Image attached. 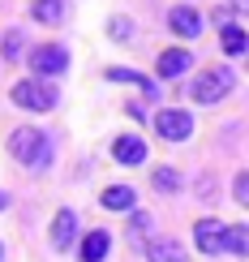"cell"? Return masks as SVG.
Masks as SVG:
<instances>
[{"label": "cell", "mask_w": 249, "mask_h": 262, "mask_svg": "<svg viewBox=\"0 0 249 262\" xmlns=\"http://www.w3.org/2000/svg\"><path fill=\"white\" fill-rule=\"evenodd\" d=\"M232 91V69L228 64H215V69H202L189 86V99L193 103H219L223 95Z\"/></svg>", "instance_id": "2"}, {"label": "cell", "mask_w": 249, "mask_h": 262, "mask_svg": "<svg viewBox=\"0 0 249 262\" xmlns=\"http://www.w3.org/2000/svg\"><path fill=\"white\" fill-rule=\"evenodd\" d=\"M193 64V56L185 48H168V52H159V60H155V69H159V78H180Z\"/></svg>", "instance_id": "11"}, {"label": "cell", "mask_w": 249, "mask_h": 262, "mask_svg": "<svg viewBox=\"0 0 249 262\" xmlns=\"http://www.w3.org/2000/svg\"><path fill=\"white\" fill-rule=\"evenodd\" d=\"M193 245H198V254H223V224L219 220H198L193 224Z\"/></svg>", "instance_id": "6"}, {"label": "cell", "mask_w": 249, "mask_h": 262, "mask_svg": "<svg viewBox=\"0 0 249 262\" xmlns=\"http://www.w3.org/2000/svg\"><path fill=\"white\" fill-rule=\"evenodd\" d=\"M150 181H155V189H164V193H176V189H180V177H176V168H159Z\"/></svg>", "instance_id": "18"}, {"label": "cell", "mask_w": 249, "mask_h": 262, "mask_svg": "<svg viewBox=\"0 0 249 262\" xmlns=\"http://www.w3.org/2000/svg\"><path fill=\"white\" fill-rule=\"evenodd\" d=\"M228 9H236L241 17H249V0H228Z\"/></svg>", "instance_id": "23"}, {"label": "cell", "mask_w": 249, "mask_h": 262, "mask_svg": "<svg viewBox=\"0 0 249 262\" xmlns=\"http://www.w3.org/2000/svg\"><path fill=\"white\" fill-rule=\"evenodd\" d=\"M9 155L17 163H26V168H52V155H56V146H52V138L43 134V129H13L9 134Z\"/></svg>", "instance_id": "1"}, {"label": "cell", "mask_w": 249, "mask_h": 262, "mask_svg": "<svg viewBox=\"0 0 249 262\" xmlns=\"http://www.w3.org/2000/svg\"><path fill=\"white\" fill-rule=\"evenodd\" d=\"M107 82H133V86H142L146 99H155V91H159V86L150 82V78H138L133 69H107Z\"/></svg>", "instance_id": "17"}, {"label": "cell", "mask_w": 249, "mask_h": 262, "mask_svg": "<svg viewBox=\"0 0 249 262\" xmlns=\"http://www.w3.org/2000/svg\"><path fill=\"white\" fill-rule=\"evenodd\" d=\"M245 52H249V48H245Z\"/></svg>", "instance_id": "26"}, {"label": "cell", "mask_w": 249, "mask_h": 262, "mask_svg": "<svg viewBox=\"0 0 249 262\" xmlns=\"http://www.w3.org/2000/svg\"><path fill=\"white\" fill-rule=\"evenodd\" d=\"M232 198L241 202V206H249V172H236V181H232Z\"/></svg>", "instance_id": "21"}, {"label": "cell", "mask_w": 249, "mask_h": 262, "mask_svg": "<svg viewBox=\"0 0 249 262\" xmlns=\"http://www.w3.org/2000/svg\"><path fill=\"white\" fill-rule=\"evenodd\" d=\"M78 245V215L73 211H56V220H52V249L64 254V249Z\"/></svg>", "instance_id": "9"}, {"label": "cell", "mask_w": 249, "mask_h": 262, "mask_svg": "<svg viewBox=\"0 0 249 262\" xmlns=\"http://www.w3.org/2000/svg\"><path fill=\"white\" fill-rule=\"evenodd\" d=\"M21 48H26L21 30H5V60H21Z\"/></svg>", "instance_id": "20"}, {"label": "cell", "mask_w": 249, "mask_h": 262, "mask_svg": "<svg viewBox=\"0 0 249 262\" xmlns=\"http://www.w3.org/2000/svg\"><path fill=\"white\" fill-rule=\"evenodd\" d=\"M30 69H35L39 78H60V73L69 69V52H64L60 43H43V48L30 52Z\"/></svg>", "instance_id": "4"}, {"label": "cell", "mask_w": 249, "mask_h": 262, "mask_svg": "<svg viewBox=\"0 0 249 262\" xmlns=\"http://www.w3.org/2000/svg\"><path fill=\"white\" fill-rule=\"evenodd\" d=\"M223 249L249 258V228L245 224H223Z\"/></svg>", "instance_id": "16"}, {"label": "cell", "mask_w": 249, "mask_h": 262, "mask_svg": "<svg viewBox=\"0 0 249 262\" xmlns=\"http://www.w3.org/2000/svg\"><path fill=\"white\" fill-rule=\"evenodd\" d=\"M13 103L26 112H52L60 99H56V86H48L43 78H21L13 82Z\"/></svg>", "instance_id": "3"}, {"label": "cell", "mask_w": 249, "mask_h": 262, "mask_svg": "<svg viewBox=\"0 0 249 262\" xmlns=\"http://www.w3.org/2000/svg\"><path fill=\"white\" fill-rule=\"evenodd\" d=\"M30 13L43 26H60L64 21V0H30Z\"/></svg>", "instance_id": "14"}, {"label": "cell", "mask_w": 249, "mask_h": 262, "mask_svg": "<svg viewBox=\"0 0 249 262\" xmlns=\"http://www.w3.org/2000/svg\"><path fill=\"white\" fill-rule=\"evenodd\" d=\"M155 134L164 138V142H185L193 134V116L189 112H155Z\"/></svg>", "instance_id": "5"}, {"label": "cell", "mask_w": 249, "mask_h": 262, "mask_svg": "<svg viewBox=\"0 0 249 262\" xmlns=\"http://www.w3.org/2000/svg\"><path fill=\"white\" fill-rule=\"evenodd\" d=\"M112 155H116V163H146V146H142V138H116V146H112Z\"/></svg>", "instance_id": "13"}, {"label": "cell", "mask_w": 249, "mask_h": 262, "mask_svg": "<svg viewBox=\"0 0 249 262\" xmlns=\"http://www.w3.org/2000/svg\"><path fill=\"white\" fill-rule=\"evenodd\" d=\"M0 258H5V245H0Z\"/></svg>", "instance_id": "25"}, {"label": "cell", "mask_w": 249, "mask_h": 262, "mask_svg": "<svg viewBox=\"0 0 249 262\" xmlns=\"http://www.w3.org/2000/svg\"><path fill=\"white\" fill-rule=\"evenodd\" d=\"M142 254H146V262H189L185 245L172 241V236H150V241L142 245Z\"/></svg>", "instance_id": "8"}, {"label": "cell", "mask_w": 249, "mask_h": 262, "mask_svg": "<svg viewBox=\"0 0 249 262\" xmlns=\"http://www.w3.org/2000/svg\"><path fill=\"white\" fill-rule=\"evenodd\" d=\"M107 39H116V43L133 39V21H129V17H112V21H107Z\"/></svg>", "instance_id": "19"}, {"label": "cell", "mask_w": 249, "mask_h": 262, "mask_svg": "<svg viewBox=\"0 0 249 262\" xmlns=\"http://www.w3.org/2000/svg\"><path fill=\"white\" fill-rule=\"evenodd\" d=\"M150 228V220L146 215H133V245H142V232Z\"/></svg>", "instance_id": "22"}, {"label": "cell", "mask_w": 249, "mask_h": 262, "mask_svg": "<svg viewBox=\"0 0 249 262\" xmlns=\"http://www.w3.org/2000/svg\"><path fill=\"white\" fill-rule=\"evenodd\" d=\"M5 206H9V198H5V189H0V211H5Z\"/></svg>", "instance_id": "24"}, {"label": "cell", "mask_w": 249, "mask_h": 262, "mask_svg": "<svg viewBox=\"0 0 249 262\" xmlns=\"http://www.w3.org/2000/svg\"><path fill=\"white\" fill-rule=\"evenodd\" d=\"M168 26H172V35H176V39H198L202 35V13L193 5H176L168 13Z\"/></svg>", "instance_id": "7"}, {"label": "cell", "mask_w": 249, "mask_h": 262, "mask_svg": "<svg viewBox=\"0 0 249 262\" xmlns=\"http://www.w3.org/2000/svg\"><path fill=\"white\" fill-rule=\"evenodd\" d=\"M107 245H112V236H107L103 228L78 236V262H103V258H107Z\"/></svg>", "instance_id": "10"}, {"label": "cell", "mask_w": 249, "mask_h": 262, "mask_svg": "<svg viewBox=\"0 0 249 262\" xmlns=\"http://www.w3.org/2000/svg\"><path fill=\"white\" fill-rule=\"evenodd\" d=\"M99 206H103V211H133L138 193L129 189V185H107V189L99 193Z\"/></svg>", "instance_id": "12"}, {"label": "cell", "mask_w": 249, "mask_h": 262, "mask_svg": "<svg viewBox=\"0 0 249 262\" xmlns=\"http://www.w3.org/2000/svg\"><path fill=\"white\" fill-rule=\"evenodd\" d=\"M219 48L228 52V56H241V52L249 48V35L241 26H232V21H223V26H219Z\"/></svg>", "instance_id": "15"}]
</instances>
